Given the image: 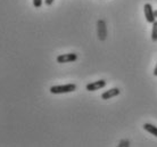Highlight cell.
Returning <instances> with one entry per match:
<instances>
[{"mask_svg": "<svg viewBox=\"0 0 157 147\" xmlns=\"http://www.w3.org/2000/svg\"><path fill=\"white\" fill-rule=\"evenodd\" d=\"M76 90V84L67 83L62 84V86H52L50 88V92L54 95H59V94H67V92H73Z\"/></svg>", "mask_w": 157, "mask_h": 147, "instance_id": "6da1fadb", "label": "cell"}, {"mask_svg": "<svg viewBox=\"0 0 157 147\" xmlns=\"http://www.w3.org/2000/svg\"><path fill=\"white\" fill-rule=\"evenodd\" d=\"M78 60V55L74 54V52H71V54H63V55L57 56V63L64 64V63H72V62H75Z\"/></svg>", "mask_w": 157, "mask_h": 147, "instance_id": "7a4b0ae2", "label": "cell"}, {"mask_svg": "<svg viewBox=\"0 0 157 147\" xmlns=\"http://www.w3.org/2000/svg\"><path fill=\"white\" fill-rule=\"evenodd\" d=\"M97 31H98V38L99 40H104L106 39L107 37V28H106V23H105V21L102 20H99L97 22Z\"/></svg>", "mask_w": 157, "mask_h": 147, "instance_id": "3957f363", "label": "cell"}, {"mask_svg": "<svg viewBox=\"0 0 157 147\" xmlns=\"http://www.w3.org/2000/svg\"><path fill=\"white\" fill-rule=\"evenodd\" d=\"M144 12H145L146 21H147L148 23L153 24L154 22L156 21V17H155V14H154V9L150 4H146L145 6H144Z\"/></svg>", "mask_w": 157, "mask_h": 147, "instance_id": "277c9868", "label": "cell"}, {"mask_svg": "<svg viewBox=\"0 0 157 147\" xmlns=\"http://www.w3.org/2000/svg\"><path fill=\"white\" fill-rule=\"evenodd\" d=\"M106 86V81L105 80H98V81H94V82H91V83H88L86 86V89L88 91H96V90H99Z\"/></svg>", "mask_w": 157, "mask_h": 147, "instance_id": "5b68a950", "label": "cell"}, {"mask_svg": "<svg viewBox=\"0 0 157 147\" xmlns=\"http://www.w3.org/2000/svg\"><path fill=\"white\" fill-rule=\"evenodd\" d=\"M120 95V89L118 88H112L109 90H106V91L104 92L101 95V99H110V98H113V97H116V96Z\"/></svg>", "mask_w": 157, "mask_h": 147, "instance_id": "8992f818", "label": "cell"}, {"mask_svg": "<svg viewBox=\"0 0 157 147\" xmlns=\"http://www.w3.org/2000/svg\"><path fill=\"white\" fill-rule=\"evenodd\" d=\"M144 129H145L147 132H149V133H151V135L157 137V127H155V126H153V124H150V123H145L144 124Z\"/></svg>", "mask_w": 157, "mask_h": 147, "instance_id": "52a82bcc", "label": "cell"}, {"mask_svg": "<svg viewBox=\"0 0 157 147\" xmlns=\"http://www.w3.org/2000/svg\"><path fill=\"white\" fill-rule=\"evenodd\" d=\"M151 40L154 42L157 41V21L153 23V30H151Z\"/></svg>", "mask_w": 157, "mask_h": 147, "instance_id": "ba28073f", "label": "cell"}, {"mask_svg": "<svg viewBox=\"0 0 157 147\" xmlns=\"http://www.w3.org/2000/svg\"><path fill=\"white\" fill-rule=\"evenodd\" d=\"M33 6L36 8H40L42 6V0H33Z\"/></svg>", "mask_w": 157, "mask_h": 147, "instance_id": "9c48e42d", "label": "cell"}, {"mask_svg": "<svg viewBox=\"0 0 157 147\" xmlns=\"http://www.w3.org/2000/svg\"><path fill=\"white\" fill-rule=\"evenodd\" d=\"M129 146H130V143L128 140H122L118 144V147H129Z\"/></svg>", "mask_w": 157, "mask_h": 147, "instance_id": "30bf717a", "label": "cell"}, {"mask_svg": "<svg viewBox=\"0 0 157 147\" xmlns=\"http://www.w3.org/2000/svg\"><path fill=\"white\" fill-rule=\"evenodd\" d=\"M44 4L47 5V6H51V5L54 4V0H44Z\"/></svg>", "mask_w": 157, "mask_h": 147, "instance_id": "8fae6325", "label": "cell"}, {"mask_svg": "<svg viewBox=\"0 0 157 147\" xmlns=\"http://www.w3.org/2000/svg\"><path fill=\"white\" fill-rule=\"evenodd\" d=\"M154 75L157 76V63H156V66H155V70H154Z\"/></svg>", "mask_w": 157, "mask_h": 147, "instance_id": "7c38bea8", "label": "cell"}, {"mask_svg": "<svg viewBox=\"0 0 157 147\" xmlns=\"http://www.w3.org/2000/svg\"><path fill=\"white\" fill-rule=\"evenodd\" d=\"M154 14H155V17L157 18V9H156V10H154Z\"/></svg>", "mask_w": 157, "mask_h": 147, "instance_id": "4fadbf2b", "label": "cell"}]
</instances>
